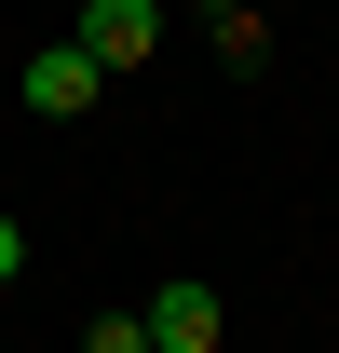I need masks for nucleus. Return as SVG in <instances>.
I'll use <instances>...</instances> for the list:
<instances>
[{"label":"nucleus","mask_w":339,"mask_h":353,"mask_svg":"<svg viewBox=\"0 0 339 353\" xmlns=\"http://www.w3.org/2000/svg\"><path fill=\"white\" fill-rule=\"evenodd\" d=\"M68 41H82L95 68H136V54L163 41V0H82V28H68Z\"/></svg>","instance_id":"2"},{"label":"nucleus","mask_w":339,"mask_h":353,"mask_svg":"<svg viewBox=\"0 0 339 353\" xmlns=\"http://www.w3.org/2000/svg\"><path fill=\"white\" fill-rule=\"evenodd\" d=\"M136 326H150V353H217V285H163Z\"/></svg>","instance_id":"3"},{"label":"nucleus","mask_w":339,"mask_h":353,"mask_svg":"<svg viewBox=\"0 0 339 353\" xmlns=\"http://www.w3.org/2000/svg\"><path fill=\"white\" fill-rule=\"evenodd\" d=\"M14 95H28L41 123H82L95 95H109V68H95L82 41H41V54H28V68H14Z\"/></svg>","instance_id":"1"},{"label":"nucleus","mask_w":339,"mask_h":353,"mask_svg":"<svg viewBox=\"0 0 339 353\" xmlns=\"http://www.w3.org/2000/svg\"><path fill=\"white\" fill-rule=\"evenodd\" d=\"M204 14H217V28H231V14H245V0H204Z\"/></svg>","instance_id":"6"},{"label":"nucleus","mask_w":339,"mask_h":353,"mask_svg":"<svg viewBox=\"0 0 339 353\" xmlns=\"http://www.w3.org/2000/svg\"><path fill=\"white\" fill-rule=\"evenodd\" d=\"M14 272H28V231H14V218H0V285H14Z\"/></svg>","instance_id":"5"},{"label":"nucleus","mask_w":339,"mask_h":353,"mask_svg":"<svg viewBox=\"0 0 339 353\" xmlns=\"http://www.w3.org/2000/svg\"><path fill=\"white\" fill-rule=\"evenodd\" d=\"M95 353H150V326L136 312H95Z\"/></svg>","instance_id":"4"}]
</instances>
